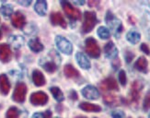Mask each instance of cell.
Instances as JSON below:
<instances>
[{
  "label": "cell",
  "mask_w": 150,
  "mask_h": 118,
  "mask_svg": "<svg viewBox=\"0 0 150 118\" xmlns=\"http://www.w3.org/2000/svg\"><path fill=\"white\" fill-rule=\"evenodd\" d=\"M106 23L110 31H112L114 36L119 37L122 31V24L119 18H117L112 12L108 11L106 15Z\"/></svg>",
  "instance_id": "cell-1"
},
{
  "label": "cell",
  "mask_w": 150,
  "mask_h": 118,
  "mask_svg": "<svg viewBox=\"0 0 150 118\" xmlns=\"http://www.w3.org/2000/svg\"><path fill=\"white\" fill-rule=\"evenodd\" d=\"M98 21L96 13L93 11H86L84 14V23L82 25V31L84 33H88L93 30Z\"/></svg>",
  "instance_id": "cell-2"
},
{
  "label": "cell",
  "mask_w": 150,
  "mask_h": 118,
  "mask_svg": "<svg viewBox=\"0 0 150 118\" xmlns=\"http://www.w3.org/2000/svg\"><path fill=\"white\" fill-rule=\"evenodd\" d=\"M85 49H86L88 55L93 58H98L100 55V46L98 45V43L95 39L92 37H89L85 41Z\"/></svg>",
  "instance_id": "cell-3"
},
{
  "label": "cell",
  "mask_w": 150,
  "mask_h": 118,
  "mask_svg": "<svg viewBox=\"0 0 150 118\" xmlns=\"http://www.w3.org/2000/svg\"><path fill=\"white\" fill-rule=\"evenodd\" d=\"M55 43L57 45L58 49H59L62 53L66 55H71L73 51V46L67 39L64 38L60 35H58L55 37Z\"/></svg>",
  "instance_id": "cell-4"
},
{
  "label": "cell",
  "mask_w": 150,
  "mask_h": 118,
  "mask_svg": "<svg viewBox=\"0 0 150 118\" xmlns=\"http://www.w3.org/2000/svg\"><path fill=\"white\" fill-rule=\"evenodd\" d=\"M26 94H27V86L23 82H18L15 87L12 98L17 102H23L25 101Z\"/></svg>",
  "instance_id": "cell-5"
},
{
  "label": "cell",
  "mask_w": 150,
  "mask_h": 118,
  "mask_svg": "<svg viewBox=\"0 0 150 118\" xmlns=\"http://www.w3.org/2000/svg\"><path fill=\"white\" fill-rule=\"evenodd\" d=\"M61 5L63 6V9L66 12V14L68 16V18L72 19H80L81 18V12L78 9H76L75 6H73L69 2L67 1H62Z\"/></svg>",
  "instance_id": "cell-6"
},
{
  "label": "cell",
  "mask_w": 150,
  "mask_h": 118,
  "mask_svg": "<svg viewBox=\"0 0 150 118\" xmlns=\"http://www.w3.org/2000/svg\"><path fill=\"white\" fill-rule=\"evenodd\" d=\"M56 58L59 59L60 56L58 55V54L56 52H54V50L50 53V60L49 61H45L44 63H41L42 65L43 68L46 70L49 73H53L57 69V64H56Z\"/></svg>",
  "instance_id": "cell-7"
},
{
  "label": "cell",
  "mask_w": 150,
  "mask_h": 118,
  "mask_svg": "<svg viewBox=\"0 0 150 118\" xmlns=\"http://www.w3.org/2000/svg\"><path fill=\"white\" fill-rule=\"evenodd\" d=\"M30 101L35 106L44 105L48 102V96L46 93L42 92V91H38V92H34L31 94Z\"/></svg>",
  "instance_id": "cell-8"
},
{
  "label": "cell",
  "mask_w": 150,
  "mask_h": 118,
  "mask_svg": "<svg viewBox=\"0 0 150 118\" xmlns=\"http://www.w3.org/2000/svg\"><path fill=\"white\" fill-rule=\"evenodd\" d=\"M144 87V85L140 80H135L132 84L131 88V99L134 102H138L140 99V92Z\"/></svg>",
  "instance_id": "cell-9"
},
{
  "label": "cell",
  "mask_w": 150,
  "mask_h": 118,
  "mask_svg": "<svg viewBox=\"0 0 150 118\" xmlns=\"http://www.w3.org/2000/svg\"><path fill=\"white\" fill-rule=\"evenodd\" d=\"M82 94L84 97L89 100H97L100 97V92L98 89L94 86H91V85H88L82 90Z\"/></svg>",
  "instance_id": "cell-10"
},
{
  "label": "cell",
  "mask_w": 150,
  "mask_h": 118,
  "mask_svg": "<svg viewBox=\"0 0 150 118\" xmlns=\"http://www.w3.org/2000/svg\"><path fill=\"white\" fill-rule=\"evenodd\" d=\"M25 21H26L25 16L19 11L15 12L11 17V23L15 28H18V29L23 28L25 25Z\"/></svg>",
  "instance_id": "cell-11"
},
{
  "label": "cell",
  "mask_w": 150,
  "mask_h": 118,
  "mask_svg": "<svg viewBox=\"0 0 150 118\" xmlns=\"http://www.w3.org/2000/svg\"><path fill=\"white\" fill-rule=\"evenodd\" d=\"M11 56H12V53L9 45L6 43L0 44V60L3 63H8L10 61Z\"/></svg>",
  "instance_id": "cell-12"
},
{
  "label": "cell",
  "mask_w": 150,
  "mask_h": 118,
  "mask_svg": "<svg viewBox=\"0 0 150 118\" xmlns=\"http://www.w3.org/2000/svg\"><path fill=\"white\" fill-rule=\"evenodd\" d=\"M100 89L104 91L106 90H118L119 87L116 80L113 77H108L100 83Z\"/></svg>",
  "instance_id": "cell-13"
},
{
  "label": "cell",
  "mask_w": 150,
  "mask_h": 118,
  "mask_svg": "<svg viewBox=\"0 0 150 118\" xmlns=\"http://www.w3.org/2000/svg\"><path fill=\"white\" fill-rule=\"evenodd\" d=\"M104 53L106 57L110 59H115L118 55V49L115 46V44L112 42H109L104 46Z\"/></svg>",
  "instance_id": "cell-14"
},
{
  "label": "cell",
  "mask_w": 150,
  "mask_h": 118,
  "mask_svg": "<svg viewBox=\"0 0 150 118\" xmlns=\"http://www.w3.org/2000/svg\"><path fill=\"white\" fill-rule=\"evenodd\" d=\"M51 22L54 26H61L62 28L67 27V23L63 15L60 12H54L51 14Z\"/></svg>",
  "instance_id": "cell-15"
},
{
  "label": "cell",
  "mask_w": 150,
  "mask_h": 118,
  "mask_svg": "<svg viewBox=\"0 0 150 118\" xmlns=\"http://www.w3.org/2000/svg\"><path fill=\"white\" fill-rule=\"evenodd\" d=\"M9 90H10V83L8 77L5 74L0 75V91L4 95H6L8 94Z\"/></svg>",
  "instance_id": "cell-16"
},
{
  "label": "cell",
  "mask_w": 150,
  "mask_h": 118,
  "mask_svg": "<svg viewBox=\"0 0 150 118\" xmlns=\"http://www.w3.org/2000/svg\"><path fill=\"white\" fill-rule=\"evenodd\" d=\"M76 58L77 64L80 65V68H84V69H89L90 68V62L88 60V58L83 53H76Z\"/></svg>",
  "instance_id": "cell-17"
},
{
  "label": "cell",
  "mask_w": 150,
  "mask_h": 118,
  "mask_svg": "<svg viewBox=\"0 0 150 118\" xmlns=\"http://www.w3.org/2000/svg\"><path fill=\"white\" fill-rule=\"evenodd\" d=\"M32 80L33 83L38 87L43 86L45 84V77L40 70H34L32 73Z\"/></svg>",
  "instance_id": "cell-18"
},
{
  "label": "cell",
  "mask_w": 150,
  "mask_h": 118,
  "mask_svg": "<svg viewBox=\"0 0 150 118\" xmlns=\"http://www.w3.org/2000/svg\"><path fill=\"white\" fill-rule=\"evenodd\" d=\"M8 43L12 47H14L15 49H18L24 44V38L19 35H13L9 37Z\"/></svg>",
  "instance_id": "cell-19"
},
{
  "label": "cell",
  "mask_w": 150,
  "mask_h": 118,
  "mask_svg": "<svg viewBox=\"0 0 150 118\" xmlns=\"http://www.w3.org/2000/svg\"><path fill=\"white\" fill-rule=\"evenodd\" d=\"M147 65H148V63H147V60L146 59V57L140 56L137 60H136V62L134 64V68L140 72L146 73L147 72Z\"/></svg>",
  "instance_id": "cell-20"
},
{
  "label": "cell",
  "mask_w": 150,
  "mask_h": 118,
  "mask_svg": "<svg viewBox=\"0 0 150 118\" xmlns=\"http://www.w3.org/2000/svg\"><path fill=\"white\" fill-rule=\"evenodd\" d=\"M79 108L82 109L83 111H86V112L98 113V112H100V111H101L100 106L97 105V104L89 103V102H81L79 104Z\"/></svg>",
  "instance_id": "cell-21"
},
{
  "label": "cell",
  "mask_w": 150,
  "mask_h": 118,
  "mask_svg": "<svg viewBox=\"0 0 150 118\" xmlns=\"http://www.w3.org/2000/svg\"><path fill=\"white\" fill-rule=\"evenodd\" d=\"M64 73L69 78H76L79 77V72H78L73 65H66L64 68Z\"/></svg>",
  "instance_id": "cell-22"
},
{
  "label": "cell",
  "mask_w": 150,
  "mask_h": 118,
  "mask_svg": "<svg viewBox=\"0 0 150 118\" xmlns=\"http://www.w3.org/2000/svg\"><path fill=\"white\" fill-rule=\"evenodd\" d=\"M126 39H127V41L129 43H131L133 44H135V43H137L139 41H140V39H141V35L140 33L137 31H135V30H131L130 31L127 32V34H126Z\"/></svg>",
  "instance_id": "cell-23"
},
{
  "label": "cell",
  "mask_w": 150,
  "mask_h": 118,
  "mask_svg": "<svg viewBox=\"0 0 150 118\" xmlns=\"http://www.w3.org/2000/svg\"><path fill=\"white\" fill-rule=\"evenodd\" d=\"M34 9L39 15L44 16L47 12V3L46 1H37L34 6Z\"/></svg>",
  "instance_id": "cell-24"
},
{
  "label": "cell",
  "mask_w": 150,
  "mask_h": 118,
  "mask_svg": "<svg viewBox=\"0 0 150 118\" xmlns=\"http://www.w3.org/2000/svg\"><path fill=\"white\" fill-rule=\"evenodd\" d=\"M29 47L31 51L35 52V53H39L43 50V45L40 43L38 39H31L29 42Z\"/></svg>",
  "instance_id": "cell-25"
},
{
  "label": "cell",
  "mask_w": 150,
  "mask_h": 118,
  "mask_svg": "<svg viewBox=\"0 0 150 118\" xmlns=\"http://www.w3.org/2000/svg\"><path fill=\"white\" fill-rule=\"evenodd\" d=\"M103 100H104V102H105L107 105H110V106L117 105V104L119 103L118 98H117V96H115L113 94H106V95H104Z\"/></svg>",
  "instance_id": "cell-26"
},
{
  "label": "cell",
  "mask_w": 150,
  "mask_h": 118,
  "mask_svg": "<svg viewBox=\"0 0 150 118\" xmlns=\"http://www.w3.org/2000/svg\"><path fill=\"white\" fill-rule=\"evenodd\" d=\"M50 90H51L52 94H53L54 98V99L57 102H61L64 101V94L62 92V90L59 88H58V87H52L50 89Z\"/></svg>",
  "instance_id": "cell-27"
},
{
  "label": "cell",
  "mask_w": 150,
  "mask_h": 118,
  "mask_svg": "<svg viewBox=\"0 0 150 118\" xmlns=\"http://www.w3.org/2000/svg\"><path fill=\"white\" fill-rule=\"evenodd\" d=\"M0 12H1L6 18H8V17L12 15L13 6L11 5H4V6H1V8H0Z\"/></svg>",
  "instance_id": "cell-28"
},
{
  "label": "cell",
  "mask_w": 150,
  "mask_h": 118,
  "mask_svg": "<svg viewBox=\"0 0 150 118\" xmlns=\"http://www.w3.org/2000/svg\"><path fill=\"white\" fill-rule=\"evenodd\" d=\"M98 35H99L101 39H108L110 38V31L109 29H107L106 27H103V26H101V27H100L99 29H98Z\"/></svg>",
  "instance_id": "cell-29"
},
{
  "label": "cell",
  "mask_w": 150,
  "mask_h": 118,
  "mask_svg": "<svg viewBox=\"0 0 150 118\" xmlns=\"http://www.w3.org/2000/svg\"><path fill=\"white\" fill-rule=\"evenodd\" d=\"M19 112L16 107H10L6 112V118H18Z\"/></svg>",
  "instance_id": "cell-30"
},
{
  "label": "cell",
  "mask_w": 150,
  "mask_h": 118,
  "mask_svg": "<svg viewBox=\"0 0 150 118\" xmlns=\"http://www.w3.org/2000/svg\"><path fill=\"white\" fill-rule=\"evenodd\" d=\"M119 81L122 86H125L127 82V77H126V73L125 70H121L119 72Z\"/></svg>",
  "instance_id": "cell-31"
},
{
  "label": "cell",
  "mask_w": 150,
  "mask_h": 118,
  "mask_svg": "<svg viewBox=\"0 0 150 118\" xmlns=\"http://www.w3.org/2000/svg\"><path fill=\"white\" fill-rule=\"evenodd\" d=\"M143 108H144L145 111H147L148 109H150V91L147 92V94L145 97L144 103H143Z\"/></svg>",
  "instance_id": "cell-32"
},
{
  "label": "cell",
  "mask_w": 150,
  "mask_h": 118,
  "mask_svg": "<svg viewBox=\"0 0 150 118\" xmlns=\"http://www.w3.org/2000/svg\"><path fill=\"white\" fill-rule=\"evenodd\" d=\"M112 118H125V114L123 113L122 111L116 110L112 113Z\"/></svg>",
  "instance_id": "cell-33"
},
{
  "label": "cell",
  "mask_w": 150,
  "mask_h": 118,
  "mask_svg": "<svg viewBox=\"0 0 150 118\" xmlns=\"http://www.w3.org/2000/svg\"><path fill=\"white\" fill-rule=\"evenodd\" d=\"M125 57L126 62H127V63H130V62H131V61L133 60V59H134V55L132 53V52H126L125 55Z\"/></svg>",
  "instance_id": "cell-34"
},
{
  "label": "cell",
  "mask_w": 150,
  "mask_h": 118,
  "mask_svg": "<svg viewBox=\"0 0 150 118\" xmlns=\"http://www.w3.org/2000/svg\"><path fill=\"white\" fill-rule=\"evenodd\" d=\"M141 50L144 52L146 55H149L150 54V50H149V47L147 46V44L146 43H142L141 44Z\"/></svg>",
  "instance_id": "cell-35"
},
{
  "label": "cell",
  "mask_w": 150,
  "mask_h": 118,
  "mask_svg": "<svg viewBox=\"0 0 150 118\" xmlns=\"http://www.w3.org/2000/svg\"><path fill=\"white\" fill-rule=\"evenodd\" d=\"M31 118H44V115H43V114H41V113H36L32 115Z\"/></svg>",
  "instance_id": "cell-36"
},
{
  "label": "cell",
  "mask_w": 150,
  "mask_h": 118,
  "mask_svg": "<svg viewBox=\"0 0 150 118\" xmlns=\"http://www.w3.org/2000/svg\"><path fill=\"white\" fill-rule=\"evenodd\" d=\"M70 98H72L73 100H76V99H77V95H76V93L75 92L74 90L71 91V93H70Z\"/></svg>",
  "instance_id": "cell-37"
},
{
  "label": "cell",
  "mask_w": 150,
  "mask_h": 118,
  "mask_svg": "<svg viewBox=\"0 0 150 118\" xmlns=\"http://www.w3.org/2000/svg\"><path fill=\"white\" fill-rule=\"evenodd\" d=\"M43 115H44V118H52V113L50 112L49 110L46 111V112L43 114Z\"/></svg>",
  "instance_id": "cell-38"
},
{
  "label": "cell",
  "mask_w": 150,
  "mask_h": 118,
  "mask_svg": "<svg viewBox=\"0 0 150 118\" xmlns=\"http://www.w3.org/2000/svg\"><path fill=\"white\" fill-rule=\"evenodd\" d=\"M18 4H21V5H22V6H29V5L31 3V1H27V2H25V1H24V2H23V1H18Z\"/></svg>",
  "instance_id": "cell-39"
},
{
  "label": "cell",
  "mask_w": 150,
  "mask_h": 118,
  "mask_svg": "<svg viewBox=\"0 0 150 118\" xmlns=\"http://www.w3.org/2000/svg\"><path fill=\"white\" fill-rule=\"evenodd\" d=\"M98 3H99V2H93V3H92V2L90 1L88 4H89V6H95V5H97Z\"/></svg>",
  "instance_id": "cell-40"
},
{
  "label": "cell",
  "mask_w": 150,
  "mask_h": 118,
  "mask_svg": "<svg viewBox=\"0 0 150 118\" xmlns=\"http://www.w3.org/2000/svg\"><path fill=\"white\" fill-rule=\"evenodd\" d=\"M75 4H76V5H84V4H85V2H84V1H82V2H77V1H75Z\"/></svg>",
  "instance_id": "cell-41"
},
{
  "label": "cell",
  "mask_w": 150,
  "mask_h": 118,
  "mask_svg": "<svg viewBox=\"0 0 150 118\" xmlns=\"http://www.w3.org/2000/svg\"><path fill=\"white\" fill-rule=\"evenodd\" d=\"M76 118H87V117H85V116H78V117H76Z\"/></svg>",
  "instance_id": "cell-42"
},
{
  "label": "cell",
  "mask_w": 150,
  "mask_h": 118,
  "mask_svg": "<svg viewBox=\"0 0 150 118\" xmlns=\"http://www.w3.org/2000/svg\"><path fill=\"white\" fill-rule=\"evenodd\" d=\"M1 37H2V31H0V39H1Z\"/></svg>",
  "instance_id": "cell-43"
},
{
  "label": "cell",
  "mask_w": 150,
  "mask_h": 118,
  "mask_svg": "<svg viewBox=\"0 0 150 118\" xmlns=\"http://www.w3.org/2000/svg\"><path fill=\"white\" fill-rule=\"evenodd\" d=\"M148 37H149V39H150V30L148 31Z\"/></svg>",
  "instance_id": "cell-44"
},
{
  "label": "cell",
  "mask_w": 150,
  "mask_h": 118,
  "mask_svg": "<svg viewBox=\"0 0 150 118\" xmlns=\"http://www.w3.org/2000/svg\"><path fill=\"white\" fill-rule=\"evenodd\" d=\"M148 118H150V113H149V114H148Z\"/></svg>",
  "instance_id": "cell-45"
},
{
  "label": "cell",
  "mask_w": 150,
  "mask_h": 118,
  "mask_svg": "<svg viewBox=\"0 0 150 118\" xmlns=\"http://www.w3.org/2000/svg\"><path fill=\"white\" fill-rule=\"evenodd\" d=\"M56 118H58V117H56Z\"/></svg>",
  "instance_id": "cell-46"
},
{
  "label": "cell",
  "mask_w": 150,
  "mask_h": 118,
  "mask_svg": "<svg viewBox=\"0 0 150 118\" xmlns=\"http://www.w3.org/2000/svg\"><path fill=\"white\" fill-rule=\"evenodd\" d=\"M95 118H96V117H95Z\"/></svg>",
  "instance_id": "cell-47"
}]
</instances>
